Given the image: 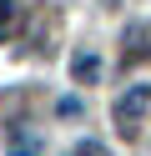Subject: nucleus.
<instances>
[{"label": "nucleus", "instance_id": "3", "mask_svg": "<svg viewBox=\"0 0 151 156\" xmlns=\"http://www.w3.org/2000/svg\"><path fill=\"white\" fill-rule=\"evenodd\" d=\"M10 151H15V156H40V136H15Z\"/></svg>", "mask_w": 151, "mask_h": 156}, {"label": "nucleus", "instance_id": "1", "mask_svg": "<svg viewBox=\"0 0 151 156\" xmlns=\"http://www.w3.org/2000/svg\"><path fill=\"white\" fill-rule=\"evenodd\" d=\"M146 111H151V86H146V81L131 86L126 96H116V121H121V131H131V126H136Z\"/></svg>", "mask_w": 151, "mask_h": 156}, {"label": "nucleus", "instance_id": "5", "mask_svg": "<svg viewBox=\"0 0 151 156\" xmlns=\"http://www.w3.org/2000/svg\"><path fill=\"white\" fill-rule=\"evenodd\" d=\"M70 156H106V146H101V141H81Z\"/></svg>", "mask_w": 151, "mask_h": 156}, {"label": "nucleus", "instance_id": "4", "mask_svg": "<svg viewBox=\"0 0 151 156\" xmlns=\"http://www.w3.org/2000/svg\"><path fill=\"white\" fill-rule=\"evenodd\" d=\"M10 25H15V5H10V0H0V41L10 35Z\"/></svg>", "mask_w": 151, "mask_h": 156}, {"label": "nucleus", "instance_id": "2", "mask_svg": "<svg viewBox=\"0 0 151 156\" xmlns=\"http://www.w3.org/2000/svg\"><path fill=\"white\" fill-rule=\"evenodd\" d=\"M70 76H76L81 86H91V81H96V76H101V61H96V55H91V51H81L76 61H70Z\"/></svg>", "mask_w": 151, "mask_h": 156}]
</instances>
